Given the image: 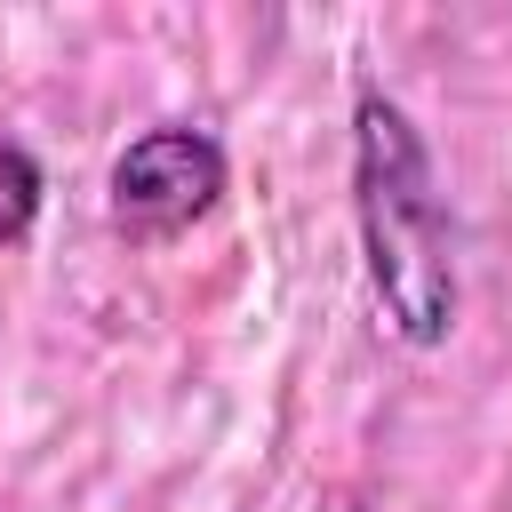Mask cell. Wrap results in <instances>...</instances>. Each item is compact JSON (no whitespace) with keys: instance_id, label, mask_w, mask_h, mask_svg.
Returning <instances> with one entry per match:
<instances>
[{"instance_id":"cell-1","label":"cell","mask_w":512,"mask_h":512,"mask_svg":"<svg viewBox=\"0 0 512 512\" xmlns=\"http://www.w3.org/2000/svg\"><path fill=\"white\" fill-rule=\"evenodd\" d=\"M352 224H360V264H368V296H376L384 328L408 352L448 344L456 304H464L456 224L432 184V152H424L416 120L384 88L352 96Z\"/></svg>"},{"instance_id":"cell-3","label":"cell","mask_w":512,"mask_h":512,"mask_svg":"<svg viewBox=\"0 0 512 512\" xmlns=\"http://www.w3.org/2000/svg\"><path fill=\"white\" fill-rule=\"evenodd\" d=\"M40 200H48L40 160H32L16 136H0V248H16V240L40 224Z\"/></svg>"},{"instance_id":"cell-2","label":"cell","mask_w":512,"mask_h":512,"mask_svg":"<svg viewBox=\"0 0 512 512\" xmlns=\"http://www.w3.org/2000/svg\"><path fill=\"white\" fill-rule=\"evenodd\" d=\"M224 184H232L224 144L192 120H160V128L120 144V160L104 176V208L128 232H184L224 200Z\"/></svg>"}]
</instances>
